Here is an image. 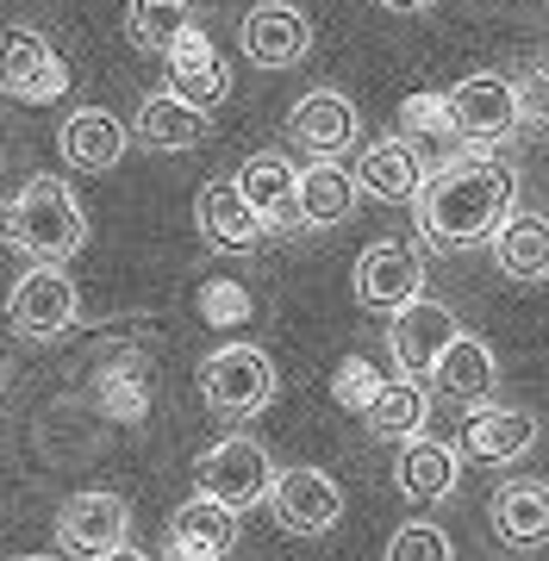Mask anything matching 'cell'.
Returning <instances> with one entry per match:
<instances>
[{
	"mask_svg": "<svg viewBox=\"0 0 549 561\" xmlns=\"http://www.w3.org/2000/svg\"><path fill=\"white\" fill-rule=\"evenodd\" d=\"M419 231L437 250H468L488 243L500 225L518 213V169L493 150H456L444 169H431L419 187Z\"/></svg>",
	"mask_w": 549,
	"mask_h": 561,
	"instance_id": "1",
	"label": "cell"
},
{
	"mask_svg": "<svg viewBox=\"0 0 549 561\" xmlns=\"http://www.w3.org/2000/svg\"><path fill=\"white\" fill-rule=\"evenodd\" d=\"M0 238L13 250H25L32 262H44V268H62L88 243V213L62 187V175H32L13 201L0 206Z\"/></svg>",
	"mask_w": 549,
	"mask_h": 561,
	"instance_id": "2",
	"label": "cell"
},
{
	"mask_svg": "<svg viewBox=\"0 0 549 561\" xmlns=\"http://www.w3.org/2000/svg\"><path fill=\"white\" fill-rule=\"evenodd\" d=\"M444 113H449V138H462L468 150H493L525 119V88L500 69H474L444 94Z\"/></svg>",
	"mask_w": 549,
	"mask_h": 561,
	"instance_id": "3",
	"label": "cell"
},
{
	"mask_svg": "<svg viewBox=\"0 0 549 561\" xmlns=\"http://www.w3.org/2000/svg\"><path fill=\"white\" fill-rule=\"evenodd\" d=\"M201 400L219 412V419H256L268 400H275V362H268L263 343H225L201 362Z\"/></svg>",
	"mask_w": 549,
	"mask_h": 561,
	"instance_id": "4",
	"label": "cell"
},
{
	"mask_svg": "<svg viewBox=\"0 0 549 561\" xmlns=\"http://www.w3.org/2000/svg\"><path fill=\"white\" fill-rule=\"evenodd\" d=\"M268 481H275V461L256 437H219L201 456V500L225 505L231 518L250 512V505L268 500Z\"/></svg>",
	"mask_w": 549,
	"mask_h": 561,
	"instance_id": "5",
	"label": "cell"
},
{
	"mask_svg": "<svg viewBox=\"0 0 549 561\" xmlns=\"http://www.w3.org/2000/svg\"><path fill=\"white\" fill-rule=\"evenodd\" d=\"M7 319H13L20 337L57 343L62 331H76V319H82V294H76V280L62 275V268L32 262V268L13 280V294H7Z\"/></svg>",
	"mask_w": 549,
	"mask_h": 561,
	"instance_id": "6",
	"label": "cell"
},
{
	"mask_svg": "<svg viewBox=\"0 0 549 561\" xmlns=\"http://www.w3.org/2000/svg\"><path fill=\"white\" fill-rule=\"evenodd\" d=\"M62 88H69V62L50 50V38L32 25H7L0 32V94L25 106H50L62 101Z\"/></svg>",
	"mask_w": 549,
	"mask_h": 561,
	"instance_id": "7",
	"label": "cell"
},
{
	"mask_svg": "<svg viewBox=\"0 0 549 561\" xmlns=\"http://www.w3.org/2000/svg\"><path fill=\"white\" fill-rule=\"evenodd\" d=\"M231 194L250 206V219L263 225V238L300 231V169H294L282 150H256V157L238 169Z\"/></svg>",
	"mask_w": 549,
	"mask_h": 561,
	"instance_id": "8",
	"label": "cell"
},
{
	"mask_svg": "<svg viewBox=\"0 0 549 561\" xmlns=\"http://www.w3.org/2000/svg\"><path fill=\"white\" fill-rule=\"evenodd\" d=\"M350 287H356V300H363L368 312H407L412 300H425V262H419L412 243L381 238L356 256Z\"/></svg>",
	"mask_w": 549,
	"mask_h": 561,
	"instance_id": "9",
	"label": "cell"
},
{
	"mask_svg": "<svg viewBox=\"0 0 549 561\" xmlns=\"http://www.w3.org/2000/svg\"><path fill=\"white\" fill-rule=\"evenodd\" d=\"M456 337H462V319L444 300H412L407 312H393V324H387V356L400 362V381L425 387V375L437 368V356Z\"/></svg>",
	"mask_w": 549,
	"mask_h": 561,
	"instance_id": "10",
	"label": "cell"
},
{
	"mask_svg": "<svg viewBox=\"0 0 549 561\" xmlns=\"http://www.w3.org/2000/svg\"><path fill=\"white\" fill-rule=\"evenodd\" d=\"M268 512H275L287 537H325L344 518V493L319 468H287V474L268 481Z\"/></svg>",
	"mask_w": 549,
	"mask_h": 561,
	"instance_id": "11",
	"label": "cell"
},
{
	"mask_svg": "<svg viewBox=\"0 0 549 561\" xmlns=\"http://www.w3.org/2000/svg\"><path fill=\"white\" fill-rule=\"evenodd\" d=\"M356 131H363V119H356L350 94H338V88H312V94H300L294 113H287V138L319 162L350 157V150H356Z\"/></svg>",
	"mask_w": 549,
	"mask_h": 561,
	"instance_id": "12",
	"label": "cell"
},
{
	"mask_svg": "<svg viewBox=\"0 0 549 561\" xmlns=\"http://www.w3.org/2000/svg\"><path fill=\"white\" fill-rule=\"evenodd\" d=\"M57 537L62 549L94 556V561L113 556V549H131V505L119 493H76L57 512Z\"/></svg>",
	"mask_w": 549,
	"mask_h": 561,
	"instance_id": "13",
	"label": "cell"
},
{
	"mask_svg": "<svg viewBox=\"0 0 549 561\" xmlns=\"http://www.w3.org/2000/svg\"><path fill=\"white\" fill-rule=\"evenodd\" d=\"M238 44H244V57L256 69H294L312 50V20H306L300 7H287V0H263V7L244 13Z\"/></svg>",
	"mask_w": 549,
	"mask_h": 561,
	"instance_id": "14",
	"label": "cell"
},
{
	"mask_svg": "<svg viewBox=\"0 0 549 561\" xmlns=\"http://www.w3.org/2000/svg\"><path fill=\"white\" fill-rule=\"evenodd\" d=\"M431 162H425V144H407V138H381L368 144L363 157H356V169H350V181H356V194H368V201H419V187H425Z\"/></svg>",
	"mask_w": 549,
	"mask_h": 561,
	"instance_id": "15",
	"label": "cell"
},
{
	"mask_svg": "<svg viewBox=\"0 0 549 561\" xmlns=\"http://www.w3.org/2000/svg\"><path fill=\"white\" fill-rule=\"evenodd\" d=\"M163 62H169V94L213 119V106L231 94V76H225V62H219V50H213V38H206L201 25H187L182 38L163 50Z\"/></svg>",
	"mask_w": 549,
	"mask_h": 561,
	"instance_id": "16",
	"label": "cell"
},
{
	"mask_svg": "<svg viewBox=\"0 0 549 561\" xmlns=\"http://www.w3.org/2000/svg\"><path fill=\"white\" fill-rule=\"evenodd\" d=\"M238 549V518L213 500H182L169 518V561H225Z\"/></svg>",
	"mask_w": 549,
	"mask_h": 561,
	"instance_id": "17",
	"label": "cell"
},
{
	"mask_svg": "<svg viewBox=\"0 0 549 561\" xmlns=\"http://www.w3.org/2000/svg\"><path fill=\"white\" fill-rule=\"evenodd\" d=\"M194 225H201V243L219 250V256H250L263 243V225L250 219V206L231 194V181H206L194 194Z\"/></svg>",
	"mask_w": 549,
	"mask_h": 561,
	"instance_id": "18",
	"label": "cell"
},
{
	"mask_svg": "<svg viewBox=\"0 0 549 561\" xmlns=\"http://www.w3.org/2000/svg\"><path fill=\"white\" fill-rule=\"evenodd\" d=\"M530 449H537V412H525V405H481L462 431V456L488 461V468L518 461Z\"/></svg>",
	"mask_w": 549,
	"mask_h": 561,
	"instance_id": "19",
	"label": "cell"
},
{
	"mask_svg": "<svg viewBox=\"0 0 549 561\" xmlns=\"http://www.w3.org/2000/svg\"><path fill=\"white\" fill-rule=\"evenodd\" d=\"M125 144H131V131H125L106 106H82V113H69L57 131V150L69 169H82V175H101V169H113V162H125Z\"/></svg>",
	"mask_w": 549,
	"mask_h": 561,
	"instance_id": "20",
	"label": "cell"
},
{
	"mask_svg": "<svg viewBox=\"0 0 549 561\" xmlns=\"http://www.w3.org/2000/svg\"><path fill=\"white\" fill-rule=\"evenodd\" d=\"M456 481H462V461H456V449H449V443H437V437L400 443L393 486H400L412 505H444L449 493H456Z\"/></svg>",
	"mask_w": 549,
	"mask_h": 561,
	"instance_id": "21",
	"label": "cell"
},
{
	"mask_svg": "<svg viewBox=\"0 0 549 561\" xmlns=\"http://www.w3.org/2000/svg\"><path fill=\"white\" fill-rule=\"evenodd\" d=\"M437 393H449V400H462V405H493V387H500V362H493V350L481 337H456L437 356V368L425 375Z\"/></svg>",
	"mask_w": 549,
	"mask_h": 561,
	"instance_id": "22",
	"label": "cell"
},
{
	"mask_svg": "<svg viewBox=\"0 0 549 561\" xmlns=\"http://www.w3.org/2000/svg\"><path fill=\"white\" fill-rule=\"evenodd\" d=\"M488 524L493 537L512 542V549H537L549 537V493L544 481H512L488 500Z\"/></svg>",
	"mask_w": 549,
	"mask_h": 561,
	"instance_id": "23",
	"label": "cell"
},
{
	"mask_svg": "<svg viewBox=\"0 0 549 561\" xmlns=\"http://www.w3.org/2000/svg\"><path fill=\"white\" fill-rule=\"evenodd\" d=\"M488 243H493V262H500V275L506 280H525V287L544 280V268H549V225H544V213H512Z\"/></svg>",
	"mask_w": 549,
	"mask_h": 561,
	"instance_id": "24",
	"label": "cell"
},
{
	"mask_svg": "<svg viewBox=\"0 0 549 561\" xmlns=\"http://www.w3.org/2000/svg\"><path fill=\"white\" fill-rule=\"evenodd\" d=\"M425 419H431V387H419V381H381L375 400L363 405V424L387 443L425 437Z\"/></svg>",
	"mask_w": 549,
	"mask_h": 561,
	"instance_id": "25",
	"label": "cell"
},
{
	"mask_svg": "<svg viewBox=\"0 0 549 561\" xmlns=\"http://www.w3.org/2000/svg\"><path fill=\"white\" fill-rule=\"evenodd\" d=\"M138 138L150 144V150H201V144L213 138V119H206V113H194V106H182L163 88V94H144Z\"/></svg>",
	"mask_w": 549,
	"mask_h": 561,
	"instance_id": "26",
	"label": "cell"
},
{
	"mask_svg": "<svg viewBox=\"0 0 549 561\" xmlns=\"http://www.w3.org/2000/svg\"><path fill=\"white\" fill-rule=\"evenodd\" d=\"M350 213H356V181H350V169H338V162L300 169V231L306 225H312V231H331V225H344Z\"/></svg>",
	"mask_w": 549,
	"mask_h": 561,
	"instance_id": "27",
	"label": "cell"
},
{
	"mask_svg": "<svg viewBox=\"0 0 549 561\" xmlns=\"http://www.w3.org/2000/svg\"><path fill=\"white\" fill-rule=\"evenodd\" d=\"M187 25H194L187 0H138V7H125V38H131V50H150V57H163Z\"/></svg>",
	"mask_w": 549,
	"mask_h": 561,
	"instance_id": "28",
	"label": "cell"
},
{
	"mask_svg": "<svg viewBox=\"0 0 549 561\" xmlns=\"http://www.w3.org/2000/svg\"><path fill=\"white\" fill-rule=\"evenodd\" d=\"M387 561H456V549H449V537L431 518H412V524H400V530H393Z\"/></svg>",
	"mask_w": 549,
	"mask_h": 561,
	"instance_id": "29",
	"label": "cell"
},
{
	"mask_svg": "<svg viewBox=\"0 0 549 561\" xmlns=\"http://www.w3.org/2000/svg\"><path fill=\"white\" fill-rule=\"evenodd\" d=\"M101 393H106V405H113V419H125V424H138L144 419V375L131 368H106L101 375Z\"/></svg>",
	"mask_w": 549,
	"mask_h": 561,
	"instance_id": "30",
	"label": "cell"
},
{
	"mask_svg": "<svg viewBox=\"0 0 549 561\" xmlns=\"http://www.w3.org/2000/svg\"><path fill=\"white\" fill-rule=\"evenodd\" d=\"M407 144L419 138H449V113H444V94H412L407 101V131H400Z\"/></svg>",
	"mask_w": 549,
	"mask_h": 561,
	"instance_id": "31",
	"label": "cell"
},
{
	"mask_svg": "<svg viewBox=\"0 0 549 561\" xmlns=\"http://www.w3.org/2000/svg\"><path fill=\"white\" fill-rule=\"evenodd\" d=\"M375 387H381L375 381V368H368V362H350L344 375H338V400H344L350 412H363V405L375 400Z\"/></svg>",
	"mask_w": 549,
	"mask_h": 561,
	"instance_id": "32",
	"label": "cell"
},
{
	"mask_svg": "<svg viewBox=\"0 0 549 561\" xmlns=\"http://www.w3.org/2000/svg\"><path fill=\"white\" fill-rule=\"evenodd\" d=\"M101 561H150L144 549H113V556H101Z\"/></svg>",
	"mask_w": 549,
	"mask_h": 561,
	"instance_id": "33",
	"label": "cell"
},
{
	"mask_svg": "<svg viewBox=\"0 0 549 561\" xmlns=\"http://www.w3.org/2000/svg\"><path fill=\"white\" fill-rule=\"evenodd\" d=\"M20 561H57V556H20Z\"/></svg>",
	"mask_w": 549,
	"mask_h": 561,
	"instance_id": "34",
	"label": "cell"
},
{
	"mask_svg": "<svg viewBox=\"0 0 549 561\" xmlns=\"http://www.w3.org/2000/svg\"><path fill=\"white\" fill-rule=\"evenodd\" d=\"M0 381H7V375H0Z\"/></svg>",
	"mask_w": 549,
	"mask_h": 561,
	"instance_id": "35",
	"label": "cell"
}]
</instances>
